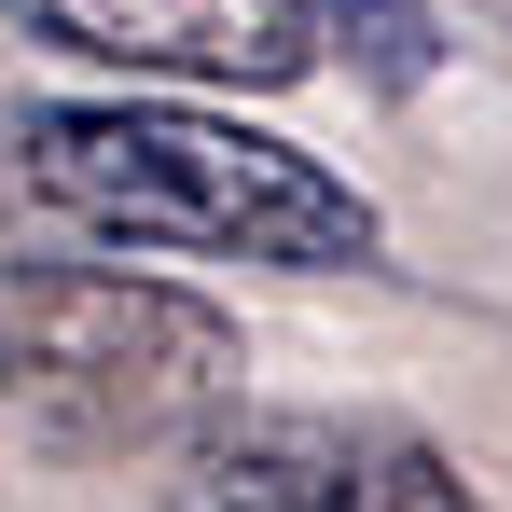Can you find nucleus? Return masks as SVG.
<instances>
[{"instance_id":"f257e3e1","label":"nucleus","mask_w":512,"mask_h":512,"mask_svg":"<svg viewBox=\"0 0 512 512\" xmlns=\"http://www.w3.org/2000/svg\"><path fill=\"white\" fill-rule=\"evenodd\" d=\"M0 194L56 236L97 250H167V263H277V277H333L374 263V208L319 153L263 139L236 111H180V97H56L0 125Z\"/></svg>"},{"instance_id":"f03ea898","label":"nucleus","mask_w":512,"mask_h":512,"mask_svg":"<svg viewBox=\"0 0 512 512\" xmlns=\"http://www.w3.org/2000/svg\"><path fill=\"white\" fill-rule=\"evenodd\" d=\"M236 319L111 277V263H0V416L70 443V457H125V443H194L236 416Z\"/></svg>"},{"instance_id":"7ed1b4c3","label":"nucleus","mask_w":512,"mask_h":512,"mask_svg":"<svg viewBox=\"0 0 512 512\" xmlns=\"http://www.w3.org/2000/svg\"><path fill=\"white\" fill-rule=\"evenodd\" d=\"M167 512H485L457 485V457L416 443L388 416H277V402H236L180 443Z\"/></svg>"},{"instance_id":"20e7f679","label":"nucleus","mask_w":512,"mask_h":512,"mask_svg":"<svg viewBox=\"0 0 512 512\" xmlns=\"http://www.w3.org/2000/svg\"><path fill=\"white\" fill-rule=\"evenodd\" d=\"M42 56H84V70H125V84H305L333 56L319 0H0Z\"/></svg>"},{"instance_id":"39448f33","label":"nucleus","mask_w":512,"mask_h":512,"mask_svg":"<svg viewBox=\"0 0 512 512\" xmlns=\"http://www.w3.org/2000/svg\"><path fill=\"white\" fill-rule=\"evenodd\" d=\"M319 28H333V56L360 70V84H429L443 70V28H429V0H319Z\"/></svg>"}]
</instances>
